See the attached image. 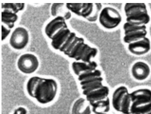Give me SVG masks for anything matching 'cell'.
I'll list each match as a JSON object with an SVG mask.
<instances>
[{
    "mask_svg": "<svg viewBox=\"0 0 151 114\" xmlns=\"http://www.w3.org/2000/svg\"><path fill=\"white\" fill-rule=\"evenodd\" d=\"M84 39L83 38L76 36L68 48L63 52L68 56L76 44L79 41Z\"/></svg>",
    "mask_w": 151,
    "mask_h": 114,
    "instance_id": "obj_26",
    "label": "cell"
},
{
    "mask_svg": "<svg viewBox=\"0 0 151 114\" xmlns=\"http://www.w3.org/2000/svg\"><path fill=\"white\" fill-rule=\"evenodd\" d=\"M128 92L127 88L124 86L118 87L113 92L111 100V103L116 111L120 112L122 101L125 95Z\"/></svg>",
    "mask_w": 151,
    "mask_h": 114,
    "instance_id": "obj_17",
    "label": "cell"
},
{
    "mask_svg": "<svg viewBox=\"0 0 151 114\" xmlns=\"http://www.w3.org/2000/svg\"><path fill=\"white\" fill-rule=\"evenodd\" d=\"M102 76L90 78L80 82L82 94L86 96L89 93L97 90L104 85Z\"/></svg>",
    "mask_w": 151,
    "mask_h": 114,
    "instance_id": "obj_10",
    "label": "cell"
},
{
    "mask_svg": "<svg viewBox=\"0 0 151 114\" xmlns=\"http://www.w3.org/2000/svg\"><path fill=\"white\" fill-rule=\"evenodd\" d=\"M109 114L108 113H99V114Z\"/></svg>",
    "mask_w": 151,
    "mask_h": 114,
    "instance_id": "obj_31",
    "label": "cell"
},
{
    "mask_svg": "<svg viewBox=\"0 0 151 114\" xmlns=\"http://www.w3.org/2000/svg\"><path fill=\"white\" fill-rule=\"evenodd\" d=\"M71 17V12L68 11L66 12L64 14V18L65 20H68L70 19Z\"/></svg>",
    "mask_w": 151,
    "mask_h": 114,
    "instance_id": "obj_30",
    "label": "cell"
},
{
    "mask_svg": "<svg viewBox=\"0 0 151 114\" xmlns=\"http://www.w3.org/2000/svg\"><path fill=\"white\" fill-rule=\"evenodd\" d=\"M64 5V3H53L51 8V13L53 16H56L58 13L60 9Z\"/></svg>",
    "mask_w": 151,
    "mask_h": 114,
    "instance_id": "obj_27",
    "label": "cell"
},
{
    "mask_svg": "<svg viewBox=\"0 0 151 114\" xmlns=\"http://www.w3.org/2000/svg\"><path fill=\"white\" fill-rule=\"evenodd\" d=\"M66 7L71 13L86 19L92 15L95 9L93 3H67Z\"/></svg>",
    "mask_w": 151,
    "mask_h": 114,
    "instance_id": "obj_8",
    "label": "cell"
},
{
    "mask_svg": "<svg viewBox=\"0 0 151 114\" xmlns=\"http://www.w3.org/2000/svg\"><path fill=\"white\" fill-rule=\"evenodd\" d=\"M92 112L90 103L86 98H78L72 105L71 114H91Z\"/></svg>",
    "mask_w": 151,
    "mask_h": 114,
    "instance_id": "obj_16",
    "label": "cell"
},
{
    "mask_svg": "<svg viewBox=\"0 0 151 114\" xmlns=\"http://www.w3.org/2000/svg\"><path fill=\"white\" fill-rule=\"evenodd\" d=\"M99 22L104 28L112 29L117 27L122 21L121 15L115 8L107 6L103 8L98 19Z\"/></svg>",
    "mask_w": 151,
    "mask_h": 114,
    "instance_id": "obj_4",
    "label": "cell"
},
{
    "mask_svg": "<svg viewBox=\"0 0 151 114\" xmlns=\"http://www.w3.org/2000/svg\"><path fill=\"white\" fill-rule=\"evenodd\" d=\"M26 88L30 96L35 98L39 103L45 104L54 99L58 86L56 81L53 79L34 76L28 81Z\"/></svg>",
    "mask_w": 151,
    "mask_h": 114,
    "instance_id": "obj_1",
    "label": "cell"
},
{
    "mask_svg": "<svg viewBox=\"0 0 151 114\" xmlns=\"http://www.w3.org/2000/svg\"><path fill=\"white\" fill-rule=\"evenodd\" d=\"M67 25L63 16H58L47 25L45 28V33L48 37L51 39L60 29Z\"/></svg>",
    "mask_w": 151,
    "mask_h": 114,
    "instance_id": "obj_15",
    "label": "cell"
},
{
    "mask_svg": "<svg viewBox=\"0 0 151 114\" xmlns=\"http://www.w3.org/2000/svg\"><path fill=\"white\" fill-rule=\"evenodd\" d=\"M98 66L97 63L93 60L88 62L75 61L71 64L72 71L77 76L84 73L94 71L97 69Z\"/></svg>",
    "mask_w": 151,
    "mask_h": 114,
    "instance_id": "obj_14",
    "label": "cell"
},
{
    "mask_svg": "<svg viewBox=\"0 0 151 114\" xmlns=\"http://www.w3.org/2000/svg\"><path fill=\"white\" fill-rule=\"evenodd\" d=\"M109 92V88L104 85L100 88L88 94L85 96V98L91 103L108 97Z\"/></svg>",
    "mask_w": 151,
    "mask_h": 114,
    "instance_id": "obj_18",
    "label": "cell"
},
{
    "mask_svg": "<svg viewBox=\"0 0 151 114\" xmlns=\"http://www.w3.org/2000/svg\"><path fill=\"white\" fill-rule=\"evenodd\" d=\"M76 36V34L74 32L71 31L66 41L60 48L59 50L60 51L63 53L69 47Z\"/></svg>",
    "mask_w": 151,
    "mask_h": 114,
    "instance_id": "obj_25",
    "label": "cell"
},
{
    "mask_svg": "<svg viewBox=\"0 0 151 114\" xmlns=\"http://www.w3.org/2000/svg\"><path fill=\"white\" fill-rule=\"evenodd\" d=\"M71 32L67 25L60 29L51 38V45L53 48L59 50L66 41Z\"/></svg>",
    "mask_w": 151,
    "mask_h": 114,
    "instance_id": "obj_13",
    "label": "cell"
},
{
    "mask_svg": "<svg viewBox=\"0 0 151 114\" xmlns=\"http://www.w3.org/2000/svg\"><path fill=\"white\" fill-rule=\"evenodd\" d=\"M120 114H122V113H121ZM132 114L130 113V114Z\"/></svg>",
    "mask_w": 151,
    "mask_h": 114,
    "instance_id": "obj_32",
    "label": "cell"
},
{
    "mask_svg": "<svg viewBox=\"0 0 151 114\" xmlns=\"http://www.w3.org/2000/svg\"><path fill=\"white\" fill-rule=\"evenodd\" d=\"M24 6V3H2L1 8L16 14L23 9Z\"/></svg>",
    "mask_w": 151,
    "mask_h": 114,
    "instance_id": "obj_22",
    "label": "cell"
},
{
    "mask_svg": "<svg viewBox=\"0 0 151 114\" xmlns=\"http://www.w3.org/2000/svg\"><path fill=\"white\" fill-rule=\"evenodd\" d=\"M132 103L131 93L128 92L125 95L122 101L120 113L123 114H130Z\"/></svg>",
    "mask_w": 151,
    "mask_h": 114,
    "instance_id": "obj_21",
    "label": "cell"
},
{
    "mask_svg": "<svg viewBox=\"0 0 151 114\" xmlns=\"http://www.w3.org/2000/svg\"><path fill=\"white\" fill-rule=\"evenodd\" d=\"M11 30L9 29H7L3 25L1 26V32H2V36H1V40L2 41L4 40L8 36L9 34L10 33Z\"/></svg>",
    "mask_w": 151,
    "mask_h": 114,
    "instance_id": "obj_28",
    "label": "cell"
},
{
    "mask_svg": "<svg viewBox=\"0 0 151 114\" xmlns=\"http://www.w3.org/2000/svg\"><path fill=\"white\" fill-rule=\"evenodd\" d=\"M102 73L99 69L87 71L81 73L78 76V80L80 82L96 77L102 76Z\"/></svg>",
    "mask_w": 151,
    "mask_h": 114,
    "instance_id": "obj_23",
    "label": "cell"
},
{
    "mask_svg": "<svg viewBox=\"0 0 151 114\" xmlns=\"http://www.w3.org/2000/svg\"><path fill=\"white\" fill-rule=\"evenodd\" d=\"M127 22L135 25H145L150 21L146 4L144 3H127L124 6Z\"/></svg>",
    "mask_w": 151,
    "mask_h": 114,
    "instance_id": "obj_2",
    "label": "cell"
},
{
    "mask_svg": "<svg viewBox=\"0 0 151 114\" xmlns=\"http://www.w3.org/2000/svg\"><path fill=\"white\" fill-rule=\"evenodd\" d=\"M92 112L94 114L108 113L109 111L111 101L109 97L104 100L90 103Z\"/></svg>",
    "mask_w": 151,
    "mask_h": 114,
    "instance_id": "obj_19",
    "label": "cell"
},
{
    "mask_svg": "<svg viewBox=\"0 0 151 114\" xmlns=\"http://www.w3.org/2000/svg\"><path fill=\"white\" fill-rule=\"evenodd\" d=\"M18 18L16 14L7 10L1 12V21L10 28H13Z\"/></svg>",
    "mask_w": 151,
    "mask_h": 114,
    "instance_id": "obj_20",
    "label": "cell"
},
{
    "mask_svg": "<svg viewBox=\"0 0 151 114\" xmlns=\"http://www.w3.org/2000/svg\"><path fill=\"white\" fill-rule=\"evenodd\" d=\"M95 9L93 13L91 16L86 19L88 21L91 22L96 21L98 19L99 14L103 8L101 3H96L94 4Z\"/></svg>",
    "mask_w": 151,
    "mask_h": 114,
    "instance_id": "obj_24",
    "label": "cell"
},
{
    "mask_svg": "<svg viewBox=\"0 0 151 114\" xmlns=\"http://www.w3.org/2000/svg\"><path fill=\"white\" fill-rule=\"evenodd\" d=\"M39 66V62L37 57L34 55L30 53L21 55L17 62L18 69L22 73L26 74L34 73Z\"/></svg>",
    "mask_w": 151,
    "mask_h": 114,
    "instance_id": "obj_6",
    "label": "cell"
},
{
    "mask_svg": "<svg viewBox=\"0 0 151 114\" xmlns=\"http://www.w3.org/2000/svg\"><path fill=\"white\" fill-rule=\"evenodd\" d=\"M132 77L138 81H143L147 79L150 73L149 65L142 61H138L134 63L131 69Z\"/></svg>",
    "mask_w": 151,
    "mask_h": 114,
    "instance_id": "obj_9",
    "label": "cell"
},
{
    "mask_svg": "<svg viewBox=\"0 0 151 114\" xmlns=\"http://www.w3.org/2000/svg\"><path fill=\"white\" fill-rule=\"evenodd\" d=\"M132 105H136L151 102V90L142 88L135 90L131 93Z\"/></svg>",
    "mask_w": 151,
    "mask_h": 114,
    "instance_id": "obj_12",
    "label": "cell"
},
{
    "mask_svg": "<svg viewBox=\"0 0 151 114\" xmlns=\"http://www.w3.org/2000/svg\"><path fill=\"white\" fill-rule=\"evenodd\" d=\"M29 41V34L27 30L22 27L16 28L10 37L9 42L13 48L20 50L27 45Z\"/></svg>",
    "mask_w": 151,
    "mask_h": 114,
    "instance_id": "obj_7",
    "label": "cell"
},
{
    "mask_svg": "<svg viewBox=\"0 0 151 114\" xmlns=\"http://www.w3.org/2000/svg\"><path fill=\"white\" fill-rule=\"evenodd\" d=\"M98 53L97 48L89 45L83 39L76 44L68 57L76 61L88 62L92 61Z\"/></svg>",
    "mask_w": 151,
    "mask_h": 114,
    "instance_id": "obj_3",
    "label": "cell"
},
{
    "mask_svg": "<svg viewBox=\"0 0 151 114\" xmlns=\"http://www.w3.org/2000/svg\"><path fill=\"white\" fill-rule=\"evenodd\" d=\"M123 40L125 43H129L142 39L147 33L145 25H134L126 22L123 25Z\"/></svg>",
    "mask_w": 151,
    "mask_h": 114,
    "instance_id": "obj_5",
    "label": "cell"
},
{
    "mask_svg": "<svg viewBox=\"0 0 151 114\" xmlns=\"http://www.w3.org/2000/svg\"><path fill=\"white\" fill-rule=\"evenodd\" d=\"M27 110L23 107H19L15 109L13 114H27Z\"/></svg>",
    "mask_w": 151,
    "mask_h": 114,
    "instance_id": "obj_29",
    "label": "cell"
},
{
    "mask_svg": "<svg viewBox=\"0 0 151 114\" xmlns=\"http://www.w3.org/2000/svg\"><path fill=\"white\" fill-rule=\"evenodd\" d=\"M151 48L149 39L145 37L139 41L129 43V51L132 54L138 56L142 55L147 53Z\"/></svg>",
    "mask_w": 151,
    "mask_h": 114,
    "instance_id": "obj_11",
    "label": "cell"
}]
</instances>
